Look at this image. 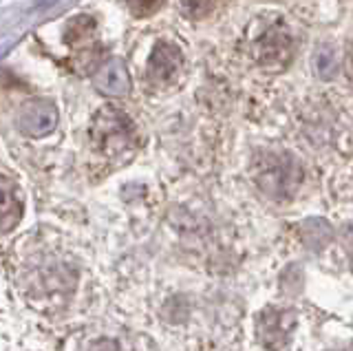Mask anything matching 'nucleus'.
<instances>
[{"label":"nucleus","instance_id":"1","mask_svg":"<svg viewBox=\"0 0 353 351\" xmlns=\"http://www.w3.org/2000/svg\"><path fill=\"white\" fill-rule=\"evenodd\" d=\"M91 139L93 146L104 155H121V152L135 148L137 133L126 113L117 111L113 106H106L93 119Z\"/></svg>","mask_w":353,"mask_h":351},{"label":"nucleus","instance_id":"2","mask_svg":"<svg viewBox=\"0 0 353 351\" xmlns=\"http://www.w3.org/2000/svg\"><path fill=\"white\" fill-rule=\"evenodd\" d=\"M256 181L261 188L274 199H285L290 197L298 183H301V168L296 166L294 159L270 155L256 170Z\"/></svg>","mask_w":353,"mask_h":351},{"label":"nucleus","instance_id":"3","mask_svg":"<svg viewBox=\"0 0 353 351\" xmlns=\"http://www.w3.org/2000/svg\"><path fill=\"white\" fill-rule=\"evenodd\" d=\"M296 325V314L292 310H279V307H268L259 314L256 334L261 345L268 351H281L290 343V334Z\"/></svg>","mask_w":353,"mask_h":351},{"label":"nucleus","instance_id":"4","mask_svg":"<svg viewBox=\"0 0 353 351\" xmlns=\"http://www.w3.org/2000/svg\"><path fill=\"white\" fill-rule=\"evenodd\" d=\"M58 124V111L47 100H33L18 113V128L29 137H44Z\"/></svg>","mask_w":353,"mask_h":351},{"label":"nucleus","instance_id":"5","mask_svg":"<svg viewBox=\"0 0 353 351\" xmlns=\"http://www.w3.org/2000/svg\"><path fill=\"white\" fill-rule=\"evenodd\" d=\"M181 64L183 56L179 49L174 45H168V42H157L148 58L146 75L152 84H168L179 75Z\"/></svg>","mask_w":353,"mask_h":351},{"label":"nucleus","instance_id":"6","mask_svg":"<svg viewBox=\"0 0 353 351\" xmlns=\"http://www.w3.org/2000/svg\"><path fill=\"white\" fill-rule=\"evenodd\" d=\"M292 40L285 34L283 27H265L263 34L254 42V56L261 64H285L290 60Z\"/></svg>","mask_w":353,"mask_h":351},{"label":"nucleus","instance_id":"7","mask_svg":"<svg viewBox=\"0 0 353 351\" xmlns=\"http://www.w3.org/2000/svg\"><path fill=\"white\" fill-rule=\"evenodd\" d=\"M20 217H22V201L16 183L7 177H0V234L11 232L18 225Z\"/></svg>","mask_w":353,"mask_h":351},{"label":"nucleus","instance_id":"8","mask_svg":"<svg viewBox=\"0 0 353 351\" xmlns=\"http://www.w3.org/2000/svg\"><path fill=\"white\" fill-rule=\"evenodd\" d=\"M95 86L106 95H124L130 86L126 67L119 60L104 62L95 73Z\"/></svg>","mask_w":353,"mask_h":351},{"label":"nucleus","instance_id":"9","mask_svg":"<svg viewBox=\"0 0 353 351\" xmlns=\"http://www.w3.org/2000/svg\"><path fill=\"white\" fill-rule=\"evenodd\" d=\"M303 239L307 245H312L314 250H320L323 245H327V241L331 239V230L327 223H320V221H309L303 228Z\"/></svg>","mask_w":353,"mask_h":351},{"label":"nucleus","instance_id":"10","mask_svg":"<svg viewBox=\"0 0 353 351\" xmlns=\"http://www.w3.org/2000/svg\"><path fill=\"white\" fill-rule=\"evenodd\" d=\"M316 71L318 75H323V78H331V75L336 73L338 69V58H336V51L331 47H323L318 53H316Z\"/></svg>","mask_w":353,"mask_h":351},{"label":"nucleus","instance_id":"11","mask_svg":"<svg viewBox=\"0 0 353 351\" xmlns=\"http://www.w3.org/2000/svg\"><path fill=\"white\" fill-rule=\"evenodd\" d=\"M95 23L88 16H80L75 18L73 23L69 25V31H66V42H71V45H75V42H80L84 38H88V34L93 31Z\"/></svg>","mask_w":353,"mask_h":351},{"label":"nucleus","instance_id":"12","mask_svg":"<svg viewBox=\"0 0 353 351\" xmlns=\"http://www.w3.org/2000/svg\"><path fill=\"white\" fill-rule=\"evenodd\" d=\"M183 12L190 16H203L216 5V0H179Z\"/></svg>","mask_w":353,"mask_h":351},{"label":"nucleus","instance_id":"13","mask_svg":"<svg viewBox=\"0 0 353 351\" xmlns=\"http://www.w3.org/2000/svg\"><path fill=\"white\" fill-rule=\"evenodd\" d=\"M126 5L135 16H148L161 5V0H126Z\"/></svg>","mask_w":353,"mask_h":351},{"label":"nucleus","instance_id":"14","mask_svg":"<svg viewBox=\"0 0 353 351\" xmlns=\"http://www.w3.org/2000/svg\"><path fill=\"white\" fill-rule=\"evenodd\" d=\"M91 351H119V349H117V345H115V343H110V340H102V343L93 345V349H91Z\"/></svg>","mask_w":353,"mask_h":351},{"label":"nucleus","instance_id":"15","mask_svg":"<svg viewBox=\"0 0 353 351\" xmlns=\"http://www.w3.org/2000/svg\"><path fill=\"white\" fill-rule=\"evenodd\" d=\"M347 248H349V252L353 254V225L349 228V232H347Z\"/></svg>","mask_w":353,"mask_h":351}]
</instances>
